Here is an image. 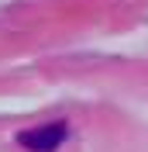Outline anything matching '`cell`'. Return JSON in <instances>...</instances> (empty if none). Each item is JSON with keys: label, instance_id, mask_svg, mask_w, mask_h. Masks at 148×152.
I'll list each match as a JSON object with an SVG mask.
<instances>
[{"label": "cell", "instance_id": "cell-1", "mask_svg": "<svg viewBox=\"0 0 148 152\" xmlns=\"http://www.w3.org/2000/svg\"><path fill=\"white\" fill-rule=\"evenodd\" d=\"M65 138H69V124L65 121H52V124H41V128H31V132L17 135V142L28 152H55Z\"/></svg>", "mask_w": 148, "mask_h": 152}]
</instances>
